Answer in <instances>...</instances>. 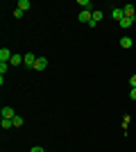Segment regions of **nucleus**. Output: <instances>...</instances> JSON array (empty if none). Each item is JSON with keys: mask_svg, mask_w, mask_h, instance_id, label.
<instances>
[{"mask_svg": "<svg viewBox=\"0 0 136 152\" xmlns=\"http://www.w3.org/2000/svg\"><path fill=\"white\" fill-rule=\"evenodd\" d=\"M30 7H32V5H30V0H20V2H18V9H20V12H27Z\"/></svg>", "mask_w": 136, "mask_h": 152, "instance_id": "obj_9", "label": "nucleus"}, {"mask_svg": "<svg viewBox=\"0 0 136 152\" xmlns=\"http://www.w3.org/2000/svg\"><path fill=\"white\" fill-rule=\"evenodd\" d=\"M34 68H36V70H45V68H48V59L39 57V59H36V64H34Z\"/></svg>", "mask_w": 136, "mask_h": 152, "instance_id": "obj_5", "label": "nucleus"}, {"mask_svg": "<svg viewBox=\"0 0 136 152\" xmlns=\"http://www.w3.org/2000/svg\"><path fill=\"white\" fill-rule=\"evenodd\" d=\"M36 59H39V57H34L32 52H27L25 57H23V64H25V66H30V68H34V64H36Z\"/></svg>", "mask_w": 136, "mask_h": 152, "instance_id": "obj_2", "label": "nucleus"}, {"mask_svg": "<svg viewBox=\"0 0 136 152\" xmlns=\"http://www.w3.org/2000/svg\"><path fill=\"white\" fill-rule=\"evenodd\" d=\"M132 23H134V18H123L120 23H118V25L123 27V30H127V27H132Z\"/></svg>", "mask_w": 136, "mask_h": 152, "instance_id": "obj_8", "label": "nucleus"}, {"mask_svg": "<svg viewBox=\"0 0 136 152\" xmlns=\"http://www.w3.org/2000/svg\"><path fill=\"white\" fill-rule=\"evenodd\" d=\"M129 84H132V89H136V73L132 75V80H129Z\"/></svg>", "mask_w": 136, "mask_h": 152, "instance_id": "obj_16", "label": "nucleus"}, {"mask_svg": "<svg viewBox=\"0 0 136 152\" xmlns=\"http://www.w3.org/2000/svg\"><path fill=\"white\" fill-rule=\"evenodd\" d=\"M111 16H113V20L120 23V20L125 18V12H123V9H111Z\"/></svg>", "mask_w": 136, "mask_h": 152, "instance_id": "obj_7", "label": "nucleus"}, {"mask_svg": "<svg viewBox=\"0 0 136 152\" xmlns=\"http://www.w3.org/2000/svg\"><path fill=\"white\" fill-rule=\"evenodd\" d=\"M120 45H123L125 50H127V48H132V39H129V37H123V39H120Z\"/></svg>", "mask_w": 136, "mask_h": 152, "instance_id": "obj_10", "label": "nucleus"}, {"mask_svg": "<svg viewBox=\"0 0 136 152\" xmlns=\"http://www.w3.org/2000/svg\"><path fill=\"white\" fill-rule=\"evenodd\" d=\"M123 12H125V18H134V16H136L134 5H125V7H123Z\"/></svg>", "mask_w": 136, "mask_h": 152, "instance_id": "obj_3", "label": "nucleus"}, {"mask_svg": "<svg viewBox=\"0 0 136 152\" xmlns=\"http://www.w3.org/2000/svg\"><path fill=\"white\" fill-rule=\"evenodd\" d=\"M9 64H12V66H18V64H23V57H20V55H14Z\"/></svg>", "mask_w": 136, "mask_h": 152, "instance_id": "obj_12", "label": "nucleus"}, {"mask_svg": "<svg viewBox=\"0 0 136 152\" xmlns=\"http://www.w3.org/2000/svg\"><path fill=\"white\" fill-rule=\"evenodd\" d=\"M102 16H104V14L100 12V9H95V12H93V23H100V20H102Z\"/></svg>", "mask_w": 136, "mask_h": 152, "instance_id": "obj_11", "label": "nucleus"}, {"mask_svg": "<svg viewBox=\"0 0 136 152\" xmlns=\"http://www.w3.org/2000/svg\"><path fill=\"white\" fill-rule=\"evenodd\" d=\"M12 57H14V55L7 50V48H2V50H0V61H7V64H9V61H12Z\"/></svg>", "mask_w": 136, "mask_h": 152, "instance_id": "obj_6", "label": "nucleus"}, {"mask_svg": "<svg viewBox=\"0 0 136 152\" xmlns=\"http://www.w3.org/2000/svg\"><path fill=\"white\" fill-rule=\"evenodd\" d=\"M79 20H82V23H91V20H93V12H91V9H82V12H79Z\"/></svg>", "mask_w": 136, "mask_h": 152, "instance_id": "obj_1", "label": "nucleus"}, {"mask_svg": "<svg viewBox=\"0 0 136 152\" xmlns=\"http://www.w3.org/2000/svg\"><path fill=\"white\" fill-rule=\"evenodd\" d=\"M30 152H43V148H41V145H34V148H32Z\"/></svg>", "mask_w": 136, "mask_h": 152, "instance_id": "obj_17", "label": "nucleus"}, {"mask_svg": "<svg viewBox=\"0 0 136 152\" xmlns=\"http://www.w3.org/2000/svg\"><path fill=\"white\" fill-rule=\"evenodd\" d=\"M14 127H23V118H20V116L14 118Z\"/></svg>", "mask_w": 136, "mask_h": 152, "instance_id": "obj_15", "label": "nucleus"}, {"mask_svg": "<svg viewBox=\"0 0 136 152\" xmlns=\"http://www.w3.org/2000/svg\"><path fill=\"white\" fill-rule=\"evenodd\" d=\"M129 98H132V100H136V89H132V93H129Z\"/></svg>", "mask_w": 136, "mask_h": 152, "instance_id": "obj_18", "label": "nucleus"}, {"mask_svg": "<svg viewBox=\"0 0 136 152\" xmlns=\"http://www.w3.org/2000/svg\"><path fill=\"white\" fill-rule=\"evenodd\" d=\"M77 5H79V7H84V9H89V7H91V0H79Z\"/></svg>", "mask_w": 136, "mask_h": 152, "instance_id": "obj_14", "label": "nucleus"}, {"mask_svg": "<svg viewBox=\"0 0 136 152\" xmlns=\"http://www.w3.org/2000/svg\"><path fill=\"white\" fill-rule=\"evenodd\" d=\"M7 68H9V64H7V61H0V73H2V75L7 73Z\"/></svg>", "mask_w": 136, "mask_h": 152, "instance_id": "obj_13", "label": "nucleus"}, {"mask_svg": "<svg viewBox=\"0 0 136 152\" xmlns=\"http://www.w3.org/2000/svg\"><path fill=\"white\" fill-rule=\"evenodd\" d=\"M2 118H9V121H14V118H16V111H14L12 107H2Z\"/></svg>", "mask_w": 136, "mask_h": 152, "instance_id": "obj_4", "label": "nucleus"}]
</instances>
